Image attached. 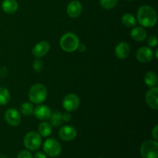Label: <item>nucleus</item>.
<instances>
[{"label": "nucleus", "mask_w": 158, "mask_h": 158, "mask_svg": "<svg viewBox=\"0 0 158 158\" xmlns=\"http://www.w3.org/2000/svg\"><path fill=\"white\" fill-rule=\"evenodd\" d=\"M143 158H158V143L157 140H146L140 148Z\"/></svg>", "instance_id": "nucleus-4"}, {"label": "nucleus", "mask_w": 158, "mask_h": 158, "mask_svg": "<svg viewBox=\"0 0 158 158\" xmlns=\"http://www.w3.org/2000/svg\"><path fill=\"white\" fill-rule=\"evenodd\" d=\"M148 44L150 47H154L157 44V38L156 35H151L148 38Z\"/></svg>", "instance_id": "nucleus-26"}, {"label": "nucleus", "mask_w": 158, "mask_h": 158, "mask_svg": "<svg viewBox=\"0 0 158 158\" xmlns=\"http://www.w3.org/2000/svg\"><path fill=\"white\" fill-rule=\"evenodd\" d=\"M100 158H103V157H100Z\"/></svg>", "instance_id": "nucleus-35"}, {"label": "nucleus", "mask_w": 158, "mask_h": 158, "mask_svg": "<svg viewBox=\"0 0 158 158\" xmlns=\"http://www.w3.org/2000/svg\"><path fill=\"white\" fill-rule=\"evenodd\" d=\"M10 100V94L6 88H0V105H6Z\"/></svg>", "instance_id": "nucleus-22"}, {"label": "nucleus", "mask_w": 158, "mask_h": 158, "mask_svg": "<svg viewBox=\"0 0 158 158\" xmlns=\"http://www.w3.org/2000/svg\"><path fill=\"white\" fill-rule=\"evenodd\" d=\"M122 23L127 27H133L137 24V21L136 19L132 14L131 13H127L123 15L122 17Z\"/></svg>", "instance_id": "nucleus-20"}, {"label": "nucleus", "mask_w": 158, "mask_h": 158, "mask_svg": "<svg viewBox=\"0 0 158 158\" xmlns=\"http://www.w3.org/2000/svg\"><path fill=\"white\" fill-rule=\"evenodd\" d=\"M130 46L125 42H121L115 49V54L119 59H125L129 56Z\"/></svg>", "instance_id": "nucleus-15"}, {"label": "nucleus", "mask_w": 158, "mask_h": 158, "mask_svg": "<svg viewBox=\"0 0 158 158\" xmlns=\"http://www.w3.org/2000/svg\"><path fill=\"white\" fill-rule=\"evenodd\" d=\"M80 43L79 38L73 33L68 32L62 36L60 40V46L64 51L72 52L77 50Z\"/></svg>", "instance_id": "nucleus-3"}, {"label": "nucleus", "mask_w": 158, "mask_h": 158, "mask_svg": "<svg viewBox=\"0 0 158 158\" xmlns=\"http://www.w3.org/2000/svg\"><path fill=\"white\" fill-rule=\"evenodd\" d=\"M43 151L46 155L50 157H56L61 154L62 148L58 140L53 138H49L45 141L43 144Z\"/></svg>", "instance_id": "nucleus-6"}, {"label": "nucleus", "mask_w": 158, "mask_h": 158, "mask_svg": "<svg viewBox=\"0 0 158 158\" xmlns=\"http://www.w3.org/2000/svg\"><path fill=\"white\" fill-rule=\"evenodd\" d=\"M2 8L6 13H15L18 9V2L16 0H4L2 4Z\"/></svg>", "instance_id": "nucleus-16"}, {"label": "nucleus", "mask_w": 158, "mask_h": 158, "mask_svg": "<svg viewBox=\"0 0 158 158\" xmlns=\"http://www.w3.org/2000/svg\"><path fill=\"white\" fill-rule=\"evenodd\" d=\"M155 55H156V58H157V57H158V56H157V50H156Z\"/></svg>", "instance_id": "nucleus-33"}, {"label": "nucleus", "mask_w": 158, "mask_h": 158, "mask_svg": "<svg viewBox=\"0 0 158 158\" xmlns=\"http://www.w3.org/2000/svg\"><path fill=\"white\" fill-rule=\"evenodd\" d=\"M33 114L35 117L39 120H45L50 117L52 111L49 106H46V105H40V106H36L35 110H33Z\"/></svg>", "instance_id": "nucleus-13"}, {"label": "nucleus", "mask_w": 158, "mask_h": 158, "mask_svg": "<svg viewBox=\"0 0 158 158\" xmlns=\"http://www.w3.org/2000/svg\"><path fill=\"white\" fill-rule=\"evenodd\" d=\"M153 56H154V53H153L152 49L146 46L140 48L136 52V56L138 61L143 63L151 62L153 59Z\"/></svg>", "instance_id": "nucleus-10"}, {"label": "nucleus", "mask_w": 158, "mask_h": 158, "mask_svg": "<svg viewBox=\"0 0 158 158\" xmlns=\"http://www.w3.org/2000/svg\"><path fill=\"white\" fill-rule=\"evenodd\" d=\"M49 48H50V45L48 42L41 41L34 46L32 49V54L36 58H41L49 52Z\"/></svg>", "instance_id": "nucleus-12"}, {"label": "nucleus", "mask_w": 158, "mask_h": 158, "mask_svg": "<svg viewBox=\"0 0 158 158\" xmlns=\"http://www.w3.org/2000/svg\"><path fill=\"white\" fill-rule=\"evenodd\" d=\"M59 136L64 141H70L77 137V130L72 126L63 127L59 131Z\"/></svg>", "instance_id": "nucleus-11"}, {"label": "nucleus", "mask_w": 158, "mask_h": 158, "mask_svg": "<svg viewBox=\"0 0 158 158\" xmlns=\"http://www.w3.org/2000/svg\"><path fill=\"white\" fill-rule=\"evenodd\" d=\"M157 130H158V126H155V127L154 128V130L152 131V134L154 138L155 139V140H157L158 136H157Z\"/></svg>", "instance_id": "nucleus-29"}, {"label": "nucleus", "mask_w": 158, "mask_h": 158, "mask_svg": "<svg viewBox=\"0 0 158 158\" xmlns=\"http://www.w3.org/2000/svg\"><path fill=\"white\" fill-rule=\"evenodd\" d=\"M0 158H6V157H4V156H2V155H0Z\"/></svg>", "instance_id": "nucleus-34"}, {"label": "nucleus", "mask_w": 158, "mask_h": 158, "mask_svg": "<svg viewBox=\"0 0 158 158\" xmlns=\"http://www.w3.org/2000/svg\"><path fill=\"white\" fill-rule=\"evenodd\" d=\"M39 134L43 137H48L52 133V126L47 122H43L39 125Z\"/></svg>", "instance_id": "nucleus-19"}, {"label": "nucleus", "mask_w": 158, "mask_h": 158, "mask_svg": "<svg viewBox=\"0 0 158 158\" xmlns=\"http://www.w3.org/2000/svg\"><path fill=\"white\" fill-rule=\"evenodd\" d=\"M32 66H33L34 70L36 72H40L43 68V63L40 60H36L33 62Z\"/></svg>", "instance_id": "nucleus-25"}, {"label": "nucleus", "mask_w": 158, "mask_h": 158, "mask_svg": "<svg viewBox=\"0 0 158 158\" xmlns=\"http://www.w3.org/2000/svg\"><path fill=\"white\" fill-rule=\"evenodd\" d=\"M34 158H46V155L42 152H37L34 156Z\"/></svg>", "instance_id": "nucleus-32"}, {"label": "nucleus", "mask_w": 158, "mask_h": 158, "mask_svg": "<svg viewBox=\"0 0 158 158\" xmlns=\"http://www.w3.org/2000/svg\"><path fill=\"white\" fill-rule=\"evenodd\" d=\"M51 124L54 127H59L63 123V114L59 111H55L50 116Z\"/></svg>", "instance_id": "nucleus-21"}, {"label": "nucleus", "mask_w": 158, "mask_h": 158, "mask_svg": "<svg viewBox=\"0 0 158 158\" xmlns=\"http://www.w3.org/2000/svg\"><path fill=\"white\" fill-rule=\"evenodd\" d=\"M148 106L153 110L158 109V88L154 86L148 91L145 97Z\"/></svg>", "instance_id": "nucleus-8"}, {"label": "nucleus", "mask_w": 158, "mask_h": 158, "mask_svg": "<svg viewBox=\"0 0 158 158\" xmlns=\"http://www.w3.org/2000/svg\"><path fill=\"white\" fill-rule=\"evenodd\" d=\"M137 19L141 26L145 27H153L157 23V12L154 8L144 5L139 8L137 12Z\"/></svg>", "instance_id": "nucleus-1"}, {"label": "nucleus", "mask_w": 158, "mask_h": 158, "mask_svg": "<svg viewBox=\"0 0 158 158\" xmlns=\"http://www.w3.org/2000/svg\"><path fill=\"white\" fill-rule=\"evenodd\" d=\"M118 0H100V5L102 7L106 9H110L115 7Z\"/></svg>", "instance_id": "nucleus-24"}, {"label": "nucleus", "mask_w": 158, "mask_h": 158, "mask_svg": "<svg viewBox=\"0 0 158 158\" xmlns=\"http://www.w3.org/2000/svg\"><path fill=\"white\" fill-rule=\"evenodd\" d=\"M33 106H32V103H23V104L20 106V111H21L22 114L25 116H29L33 113Z\"/></svg>", "instance_id": "nucleus-23"}, {"label": "nucleus", "mask_w": 158, "mask_h": 158, "mask_svg": "<svg viewBox=\"0 0 158 158\" xmlns=\"http://www.w3.org/2000/svg\"><path fill=\"white\" fill-rule=\"evenodd\" d=\"M7 74V69L6 67H2L0 69V77H5Z\"/></svg>", "instance_id": "nucleus-30"}, {"label": "nucleus", "mask_w": 158, "mask_h": 158, "mask_svg": "<svg viewBox=\"0 0 158 158\" xmlns=\"http://www.w3.org/2000/svg\"><path fill=\"white\" fill-rule=\"evenodd\" d=\"M47 97V89L44 85L36 83L31 87L29 92V100L32 103L40 104L45 101Z\"/></svg>", "instance_id": "nucleus-2"}, {"label": "nucleus", "mask_w": 158, "mask_h": 158, "mask_svg": "<svg viewBox=\"0 0 158 158\" xmlns=\"http://www.w3.org/2000/svg\"><path fill=\"white\" fill-rule=\"evenodd\" d=\"M144 82L148 86L154 87L157 85V77L154 72H148L145 74Z\"/></svg>", "instance_id": "nucleus-18"}, {"label": "nucleus", "mask_w": 158, "mask_h": 158, "mask_svg": "<svg viewBox=\"0 0 158 158\" xmlns=\"http://www.w3.org/2000/svg\"><path fill=\"white\" fill-rule=\"evenodd\" d=\"M67 13L71 18H77L82 12V5L78 1H72L67 6Z\"/></svg>", "instance_id": "nucleus-14"}, {"label": "nucleus", "mask_w": 158, "mask_h": 158, "mask_svg": "<svg viewBox=\"0 0 158 158\" xmlns=\"http://www.w3.org/2000/svg\"><path fill=\"white\" fill-rule=\"evenodd\" d=\"M80 105V98L74 94H68L63 100V106L66 111H74Z\"/></svg>", "instance_id": "nucleus-7"}, {"label": "nucleus", "mask_w": 158, "mask_h": 158, "mask_svg": "<svg viewBox=\"0 0 158 158\" xmlns=\"http://www.w3.org/2000/svg\"><path fill=\"white\" fill-rule=\"evenodd\" d=\"M5 119L9 125L14 127L18 126L21 122V116L19 113L14 108H10L6 110L5 114Z\"/></svg>", "instance_id": "nucleus-9"}, {"label": "nucleus", "mask_w": 158, "mask_h": 158, "mask_svg": "<svg viewBox=\"0 0 158 158\" xmlns=\"http://www.w3.org/2000/svg\"><path fill=\"white\" fill-rule=\"evenodd\" d=\"M25 147L29 151H36L41 147L42 138L39 133L31 131L29 132L24 137L23 140Z\"/></svg>", "instance_id": "nucleus-5"}, {"label": "nucleus", "mask_w": 158, "mask_h": 158, "mask_svg": "<svg viewBox=\"0 0 158 158\" xmlns=\"http://www.w3.org/2000/svg\"><path fill=\"white\" fill-rule=\"evenodd\" d=\"M148 32L143 28L137 27L132 29L131 32V38L137 42H142L146 39Z\"/></svg>", "instance_id": "nucleus-17"}, {"label": "nucleus", "mask_w": 158, "mask_h": 158, "mask_svg": "<svg viewBox=\"0 0 158 158\" xmlns=\"http://www.w3.org/2000/svg\"><path fill=\"white\" fill-rule=\"evenodd\" d=\"M77 49H78V50L80 51V52H84V51L86 50V46H85L83 43H79Z\"/></svg>", "instance_id": "nucleus-31"}, {"label": "nucleus", "mask_w": 158, "mask_h": 158, "mask_svg": "<svg viewBox=\"0 0 158 158\" xmlns=\"http://www.w3.org/2000/svg\"><path fill=\"white\" fill-rule=\"evenodd\" d=\"M71 120V114H69V111L66 112L65 114H63V121H66V122H69Z\"/></svg>", "instance_id": "nucleus-28"}, {"label": "nucleus", "mask_w": 158, "mask_h": 158, "mask_svg": "<svg viewBox=\"0 0 158 158\" xmlns=\"http://www.w3.org/2000/svg\"><path fill=\"white\" fill-rule=\"evenodd\" d=\"M17 158H32V155L29 151H22L19 153Z\"/></svg>", "instance_id": "nucleus-27"}]
</instances>
